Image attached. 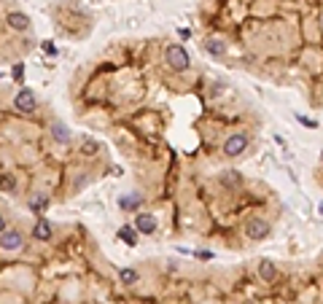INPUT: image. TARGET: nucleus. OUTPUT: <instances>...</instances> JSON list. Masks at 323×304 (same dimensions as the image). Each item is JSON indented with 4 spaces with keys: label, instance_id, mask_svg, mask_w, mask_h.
Listing matches in <instances>:
<instances>
[{
    "label": "nucleus",
    "instance_id": "1",
    "mask_svg": "<svg viewBox=\"0 0 323 304\" xmlns=\"http://www.w3.org/2000/svg\"><path fill=\"white\" fill-rule=\"evenodd\" d=\"M164 60H167V65H170L172 70H178V73H183V70H189V67H192V57H189V51L183 49V46H178V43L167 46Z\"/></svg>",
    "mask_w": 323,
    "mask_h": 304
},
{
    "label": "nucleus",
    "instance_id": "2",
    "mask_svg": "<svg viewBox=\"0 0 323 304\" xmlns=\"http://www.w3.org/2000/svg\"><path fill=\"white\" fill-rule=\"evenodd\" d=\"M25 248V234L19 232V229H5L3 234H0V250L3 253H16V250Z\"/></svg>",
    "mask_w": 323,
    "mask_h": 304
},
{
    "label": "nucleus",
    "instance_id": "3",
    "mask_svg": "<svg viewBox=\"0 0 323 304\" xmlns=\"http://www.w3.org/2000/svg\"><path fill=\"white\" fill-rule=\"evenodd\" d=\"M245 148H248V135L245 132H234V135H229L226 137V143H224V153L226 156H240V153H245Z\"/></svg>",
    "mask_w": 323,
    "mask_h": 304
},
{
    "label": "nucleus",
    "instance_id": "4",
    "mask_svg": "<svg viewBox=\"0 0 323 304\" xmlns=\"http://www.w3.org/2000/svg\"><path fill=\"white\" fill-rule=\"evenodd\" d=\"M35 105H38V100H35V91H32V89H19V91H16V97H14V111L32 113V111H35Z\"/></svg>",
    "mask_w": 323,
    "mask_h": 304
},
{
    "label": "nucleus",
    "instance_id": "5",
    "mask_svg": "<svg viewBox=\"0 0 323 304\" xmlns=\"http://www.w3.org/2000/svg\"><path fill=\"white\" fill-rule=\"evenodd\" d=\"M269 234V223L264 221V218H248L245 223V237L253 240V243H258V240H264Z\"/></svg>",
    "mask_w": 323,
    "mask_h": 304
},
{
    "label": "nucleus",
    "instance_id": "6",
    "mask_svg": "<svg viewBox=\"0 0 323 304\" xmlns=\"http://www.w3.org/2000/svg\"><path fill=\"white\" fill-rule=\"evenodd\" d=\"M54 237V226H51L49 218L40 215L35 223H32V240H40V243H49V240Z\"/></svg>",
    "mask_w": 323,
    "mask_h": 304
},
{
    "label": "nucleus",
    "instance_id": "7",
    "mask_svg": "<svg viewBox=\"0 0 323 304\" xmlns=\"http://www.w3.org/2000/svg\"><path fill=\"white\" fill-rule=\"evenodd\" d=\"M135 232L137 234H154V232H157V218H154L151 213H137Z\"/></svg>",
    "mask_w": 323,
    "mask_h": 304
},
{
    "label": "nucleus",
    "instance_id": "8",
    "mask_svg": "<svg viewBox=\"0 0 323 304\" xmlns=\"http://www.w3.org/2000/svg\"><path fill=\"white\" fill-rule=\"evenodd\" d=\"M8 25H11V30L25 32L27 27H30V16L22 14V11H11V14H8Z\"/></svg>",
    "mask_w": 323,
    "mask_h": 304
},
{
    "label": "nucleus",
    "instance_id": "9",
    "mask_svg": "<svg viewBox=\"0 0 323 304\" xmlns=\"http://www.w3.org/2000/svg\"><path fill=\"white\" fill-rule=\"evenodd\" d=\"M258 277H261L264 283H272V280L278 277V267H275V261H269V259L258 261Z\"/></svg>",
    "mask_w": 323,
    "mask_h": 304
},
{
    "label": "nucleus",
    "instance_id": "10",
    "mask_svg": "<svg viewBox=\"0 0 323 304\" xmlns=\"http://www.w3.org/2000/svg\"><path fill=\"white\" fill-rule=\"evenodd\" d=\"M205 51L210 57H216V60H221V57L226 54V41H221V38H207V41H205Z\"/></svg>",
    "mask_w": 323,
    "mask_h": 304
},
{
    "label": "nucleus",
    "instance_id": "11",
    "mask_svg": "<svg viewBox=\"0 0 323 304\" xmlns=\"http://www.w3.org/2000/svg\"><path fill=\"white\" fill-rule=\"evenodd\" d=\"M51 137H54L60 146H67V143H70V129H67L62 122H54L51 124Z\"/></svg>",
    "mask_w": 323,
    "mask_h": 304
},
{
    "label": "nucleus",
    "instance_id": "12",
    "mask_svg": "<svg viewBox=\"0 0 323 304\" xmlns=\"http://www.w3.org/2000/svg\"><path fill=\"white\" fill-rule=\"evenodd\" d=\"M119 283H121V285H135V283H140V274H137V269L121 267V269H119Z\"/></svg>",
    "mask_w": 323,
    "mask_h": 304
},
{
    "label": "nucleus",
    "instance_id": "13",
    "mask_svg": "<svg viewBox=\"0 0 323 304\" xmlns=\"http://www.w3.org/2000/svg\"><path fill=\"white\" fill-rule=\"evenodd\" d=\"M140 199L143 197H137V194H127V197L119 199V208L121 210H137V208H140Z\"/></svg>",
    "mask_w": 323,
    "mask_h": 304
},
{
    "label": "nucleus",
    "instance_id": "14",
    "mask_svg": "<svg viewBox=\"0 0 323 304\" xmlns=\"http://www.w3.org/2000/svg\"><path fill=\"white\" fill-rule=\"evenodd\" d=\"M46 208H49V197H46V194H35V197L30 199V210H32V213L40 215Z\"/></svg>",
    "mask_w": 323,
    "mask_h": 304
},
{
    "label": "nucleus",
    "instance_id": "15",
    "mask_svg": "<svg viewBox=\"0 0 323 304\" xmlns=\"http://www.w3.org/2000/svg\"><path fill=\"white\" fill-rule=\"evenodd\" d=\"M119 240H124L127 245H135V243H137L135 226H121V229H119Z\"/></svg>",
    "mask_w": 323,
    "mask_h": 304
},
{
    "label": "nucleus",
    "instance_id": "16",
    "mask_svg": "<svg viewBox=\"0 0 323 304\" xmlns=\"http://www.w3.org/2000/svg\"><path fill=\"white\" fill-rule=\"evenodd\" d=\"M97 140H92V137H84V140H81V153H84V156H95L97 153Z\"/></svg>",
    "mask_w": 323,
    "mask_h": 304
},
{
    "label": "nucleus",
    "instance_id": "17",
    "mask_svg": "<svg viewBox=\"0 0 323 304\" xmlns=\"http://www.w3.org/2000/svg\"><path fill=\"white\" fill-rule=\"evenodd\" d=\"M221 183H224V186H240L242 178H240V173L229 170V173H221Z\"/></svg>",
    "mask_w": 323,
    "mask_h": 304
},
{
    "label": "nucleus",
    "instance_id": "18",
    "mask_svg": "<svg viewBox=\"0 0 323 304\" xmlns=\"http://www.w3.org/2000/svg\"><path fill=\"white\" fill-rule=\"evenodd\" d=\"M0 188H3V191H14L16 188V178L14 175H3L0 178Z\"/></svg>",
    "mask_w": 323,
    "mask_h": 304
},
{
    "label": "nucleus",
    "instance_id": "19",
    "mask_svg": "<svg viewBox=\"0 0 323 304\" xmlns=\"http://www.w3.org/2000/svg\"><path fill=\"white\" fill-rule=\"evenodd\" d=\"M40 46H43V51H46V54H54V57H57V46H54V41H43Z\"/></svg>",
    "mask_w": 323,
    "mask_h": 304
},
{
    "label": "nucleus",
    "instance_id": "20",
    "mask_svg": "<svg viewBox=\"0 0 323 304\" xmlns=\"http://www.w3.org/2000/svg\"><path fill=\"white\" fill-rule=\"evenodd\" d=\"M14 78H16V81H22V78H25V65H16V67H14Z\"/></svg>",
    "mask_w": 323,
    "mask_h": 304
},
{
    "label": "nucleus",
    "instance_id": "21",
    "mask_svg": "<svg viewBox=\"0 0 323 304\" xmlns=\"http://www.w3.org/2000/svg\"><path fill=\"white\" fill-rule=\"evenodd\" d=\"M299 122H302L304 127H318V122H313V119H304V116H299Z\"/></svg>",
    "mask_w": 323,
    "mask_h": 304
},
{
    "label": "nucleus",
    "instance_id": "22",
    "mask_svg": "<svg viewBox=\"0 0 323 304\" xmlns=\"http://www.w3.org/2000/svg\"><path fill=\"white\" fill-rule=\"evenodd\" d=\"M5 229H8V221H5V215H3V213H0V234H3V232H5Z\"/></svg>",
    "mask_w": 323,
    "mask_h": 304
},
{
    "label": "nucleus",
    "instance_id": "23",
    "mask_svg": "<svg viewBox=\"0 0 323 304\" xmlns=\"http://www.w3.org/2000/svg\"><path fill=\"white\" fill-rule=\"evenodd\" d=\"M178 35H181L183 41H186V38H192V30H178Z\"/></svg>",
    "mask_w": 323,
    "mask_h": 304
},
{
    "label": "nucleus",
    "instance_id": "24",
    "mask_svg": "<svg viewBox=\"0 0 323 304\" xmlns=\"http://www.w3.org/2000/svg\"><path fill=\"white\" fill-rule=\"evenodd\" d=\"M197 256H199V259H213V253H210V250H199Z\"/></svg>",
    "mask_w": 323,
    "mask_h": 304
}]
</instances>
